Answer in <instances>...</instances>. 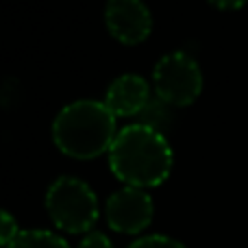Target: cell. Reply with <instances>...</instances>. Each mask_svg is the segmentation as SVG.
<instances>
[{"mask_svg": "<svg viewBox=\"0 0 248 248\" xmlns=\"http://www.w3.org/2000/svg\"><path fill=\"white\" fill-rule=\"evenodd\" d=\"M116 135V116L98 100H74L52 122L57 148L72 159H94L109 153Z\"/></svg>", "mask_w": 248, "mask_h": 248, "instance_id": "7a4b0ae2", "label": "cell"}, {"mask_svg": "<svg viewBox=\"0 0 248 248\" xmlns=\"http://www.w3.org/2000/svg\"><path fill=\"white\" fill-rule=\"evenodd\" d=\"M105 216H107V224L113 231L124 233V235H137L153 222V198L146 189L124 185L122 189L109 196L107 205H105Z\"/></svg>", "mask_w": 248, "mask_h": 248, "instance_id": "5b68a950", "label": "cell"}, {"mask_svg": "<svg viewBox=\"0 0 248 248\" xmlns=\"http://www.w3.org/2000/svg\"><path fill=\"white\" fill-rule=\"evenodd\" d=\"M22 229H17V222L9 211L0 209V248H7L17 237Z\"/></svg>", "mask_w": 248, "mask_h": 248, "instance_id": "9c48e42d", "label": "cell"}, {"mask_svg": "<svg viewBox=\"0 0 248 248\" xmlns=\"http://www.w3.org/2000/svg\"><path fill=\"white\" fill-rule=\"evenodd\" d=\"M128 248H187L185 244H181L179 240H172L168 235H146L135 240Z\"/></svg>", "mask_w": 248, "mask_h": 248, "instance_id": "30bf717a", "label": "cell"}, {"mask_svg": "<svg viewBox=\"0 0 248 248\" xmlns=\"http://www.w3.org/2000/svg\"><path fill=\"white\" fill-rule=\"evenodd\" d=\"M7 248H70L61 235L44 229H24Z\"/></svg>", "mask_w": 248, "mask_h": 248, "instance_id": "ba28073f", "label": "cell"}, {"mask_svg": "<svg viewBox=\"0 0 248 248\" xmlns=\"http://www.w3.org/2000/svg\"><path fill=\"white\" fill-rule=\"evenodd\" d=\"M46 211L57 229L87 235L98 222V198L85 181L59 176L46 192Z\"/></svg>", "mask_w": 248, "mask_h": 248, "instance_id": "3957f363", "label": "cell"}, {"mask_svg": "<svg viewBox=\"0 0 248 248\" xmlns=\"http://www.w3.org/2000/svg\"><path fill=\"white\" fill-rule=\"evenodd\" d=\"M174 155L161 131L148 124H131L118 131L109 148V168L126 187H157L170 176Z\"/></svg>", "mask_w": 248, "mask_h": 248, "instance_id": "6da1fadb", "label": "cell"}, {"mask_svg": "<svg viewBox=\"0 0 248 248\" xmlns=\"http://www.w3.org/2000/svg\"><path fill=\"white\" fill-rule=\"evenodd\" d=\"M209 2L214 4V7H218V9L231 11V9H240V7H244L248 0H209Z\"/></svg>", "mask_w": 248, "mask_h": 248, "instance_id": "7c38bea8", "label": "cell"}, {"mask_svg": "<svg viewBox=\"0 0 248 248\" xmlns=\"http://www.w3.org/2000/svg\"><path fill=\"white\" fill-rule=\"evenodd\" d=\"M107 29L122 44H141L153 31V16L141 0H109L105 7Z\"/></svg>", "mask_w": 248, "mask_h": 248, "instance_id": "8992f818", "label": "cell"}, {"mask_svg": "<svg viewBox=\"0 0 248 248\" xmlns=\"http://www.w3.org/2000/svg\"><path fill=\"white\" fill-rule=\"evenodd\" d=\"M78 248H113V244H111V240H109L105 233L92 231V233H87V235L81 240Z\"/></svg>", "mask_w": 248, "mask_h": 248, "instance_id": "8fae6325", "label": "cell"}, {"mask_svg": "<svg viewBox=\"0 0 248 248\" xmlns=\"http://www.w3.org/2000/svg\"><path fill=\"white\" fill-rule=\"evenodd\" d=\"M150 103V85L140 74H122L109 85L105 105L116 118L141 113Z\"/></svg>", "mask_w": 248, "mask_h": 248, "instance_id": "52a82bcc", "label": "cell"}, {"mask_svg": "<svg viewBox=\"0 0 248 248\" xmlns=\"http://www.w3.org/2000/svg\"><path fill=\"white\" fill-rule=\"evenodd\" d=\"M157 98L168 107L192 105L202 92L201 65L187 52H170L157 61L153 72Z\"/></svg>", "mask_w": 248, "mask_h": 248, "instance_id": "277c9868", "label": "cell"}]
</instances>
